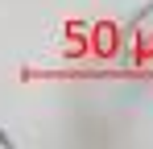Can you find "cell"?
Listing matches in <instances>:
<instances>
[{
    "instance_id": "cell-2",
    "label": "cell",
    "mask_w": 153,
    "mask_h": 149,
    "mask_svg": "<svg viewBox=\"0 0 153 149\" xmlns=\"http://www.w3.org/2000/svg\"><path fill=\"white\" fill-rule=\"evenodd\" d=\"M0 149H13V141H8V133H0Z\"/></svg>"
},
{
    "instance_id": "cell-1",
    "label": "cell",
    "mask_w": 153,
    "mask_h": 149,
    "mask_svg": "<svg viewBox=\"0 0 153 149\" xmlns=\"http://www.w3.org/2000/svg\"><path fill=\"white\" fill-rule=\"evenodd\" d=\"M137 29H153V4L141 13V17H137Z\"/></svg>"
}]
</instances>
